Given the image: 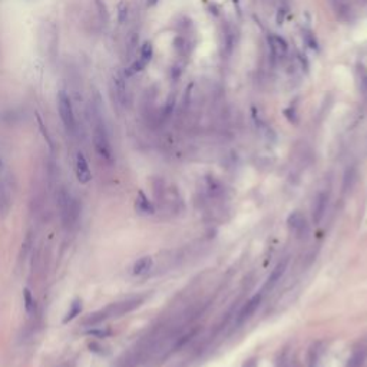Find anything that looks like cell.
<instances>
[{
	"label": "cell",
	"instance_id": "6da1fadb",
	"mask_svg": "<svg viewBox=\"0 0 367 367\" xmlns=\"http://www.w3.org/2000/svg\"><path fill=\"white\" fill-rule=\"evenodd\" d=\"M58 206H59L61 218H62V223L65 227H72V225L78 223L79 215H81L79 202L72 197L65 188H61L59 194H58Z\"/></svg>",
	"mask_w": 367,
	"mask_h": 367
},
{
	"label": "cell",
	"instance_id": "7a4b0ae2",
	"mask_svg": "<svg viewBox=\"0 0 367 367\" xmlns=\"http://www.w3.org/2000/svg\"><path fill=\"white\" fill-rule=\"evenodd\" d=\"M156 194H158V198L161 201L162 206L165 208V211L172 213V214H178L179 211L184 209L182 198L175 187L168 185V184H161V187L156 189Z\"/></svg>",
	"mask_w": 367,
	"mask_h": 367
},
{
	"label": "cell",
	"instance_id": "3957f363",
	"mask_svg": "<svg viewBox=\"0 0 367 367\" xmlns=\"http://www.w3.org/2000/svg\"><path fill=\"white\" fill-rule=\"evenodd\" d=\"M93 142H95V149L96 152L107 161H112V148L109 143L107 128L102 122L100 115L96 114V121H95V134H93Z\"/></svg>",
	"mask_w": 367,
	"mask_h": 367
},
{
	"label": "cell",
	"instance_id": "277c9868",
	"mask_svg": "<svg viewBox=\"0 0 367 367\" xmlns=\"http://www.w3.org/2000/svg\"><path fill=\"white\" fill-rule=\"evenodd\" d=\"M58 108H59V115H61V119H62L65 128L68 129V132L75 134V131H76V121H75V115H73V108H72L71 98L63 90H61L58 93Z\"/></svg>",
	"mask_w": 367,
	"mask_h": 367
},
{
	"label": "cell",
	"instance_id": "5b68a950",
	"mask_svg": "<svg viewBox=\"0 0 367 367\" xmlns=\"http://www.w3.org/2000/svg\"><path fill=\"white\" fill-rule=\"evenodd\" d=\"M143 301H145L143 297H132V298L121 301V303H114V304L108 305L107 308H103V313L107 316V319H109V317H121L124 314H128L136 310Z\"/></svg>",
	"mask_w": 367,
	"mask_h": 367
},
{
	"label": "cell",
	"instance_id": "8992f818",
	"mask_svg": "<svg viewBox=\"0 0 367 367\" xmlns=\"http://www.w3.org/2000/svg\"><path fill=\"white\" fill-rule=\"evenodd\" d=\"M263 297L264 296H263L261 293H258V294H255L254 297H251L250 300L242 305L240 313L235 316V320H234V327H235V329H238V327L244 326V324L248 322L251 317L255 314V311H257L258 307H260L261 301H263Z\"/></svg>",
	"mask_w": 367,
	"mask_h": 367
},
{
	"label": "cell",
	"instance_id": "52a82bcc",
	"mask_svg": "<svg viewBox=\"0 0 367 367\" xmlns=\"http://www.w3.org/2000/svg\"><path fill=\"white\" fill-rule=\"evenodd\" d=\"M287 227L298 238L304 237L305 234L308 233V230H310L308 221H307L305 215L301 211H294V213H291L287 217Z\"/></svg>",
	"mask_w": 367,
	"mask_h": 367
},
{
	"label": "cell",
	"instance_id": "ba28073f",
	"mask_svg": "<svg viewBox=\"0 0 367 367\" xmlns=\"http://www.w3.org/2000/svg\"><path fill=\"white\" fill-rule=\"evenodd\" d=\"M287 264H288V258H283L281 261H278L277 266H276V267L273 269V271L270 273V276L267 277V280H266V283H264L263 288H261L260 293L263 294V296H264L266 293L271 291L274 287L277 286L278 281L281 280V277H283V276H284V273H286Z\"/></svg>",
	"mask_w": 367,
	"mask_h": 367
},
{
	"label": "cell",
	"instance_id": "9c48e42d",
	"mask_svg": "<svg viewBox=\"0 0 367 367\" xmlns=\"http://www.w3.org/2000/svg\"><path fill=\"white\" fill-rule=\"evenodd\" d=\"M327 205H329V192L327 191H319L316 198H314L313 209H311L313 211V221L316 224H319L323 220Z\"/></svg>",
	"mask_w": 367,
	"mask_h": 367
},
{
	"label": "cell",
	"instance_id": "30bf717a",
	"mask_svg": "<svg viewBox=\"0 0 367 367\" xmlns=\"http://www.w3.org/2000/svg\"><path fill=\"white\" fill-rule=\"evenodd\" d=\"M269 46L270 52L273 55V58H276V59H283L287 55V50H288L286 40L281 36L274 35V33L269 36Z\"/></svg>",
	"mask_w": 367,
	"mask_h": 367
},
{
	"label": "cell",
	"instance_id": "8fae6325",
	"mask_svg": "<svg viewBox=\"0 0 367 367\" xmlns=\"http://www.w3.org/2000/svg\"><path fill=\"white\" fill-rule=\"evenodd\" d=\"M76 178L81 184H88L92 179V172H90L89 164L86 161L85 155L79 152L76 155Z\"/></svg>",
	"mask_w": 367,
	"mask_h": 367
},
{
	"label": "cell",
	"instance_id": "7c38bea8",
	"mask_svg": "<svg viewBox=\"0 0 367 367\" xmlns=\"http://www.w3.org/2000/svg\"><path fill=\"white\" fill-rule=\"evenodd\" d=\"M10 205H12V192H10V185L6 179L0 181V215H5L9 213Z\"/></svg>",
	"mask_w": 367,
	"mask_h": 367
},
{
	"label": "cell",
	"instance_id": "4fadbf2b",
	"mask_svg": "<svg viewBox=\"0 0 367 367\" xmlns=\"http://www.w3.org/2000/svg\"><path fill=\"white\" fill-rule=\"evenodd\" d=\"M114 86H115V95H117L118 100L125 105L126 103V82H125V76L121 73V72H117L114 73Z\"/></svg>",
	"mask_w": 367,
	"mask_h": 367
},
{
	"label": "cell",
	"instance_id": "5bb4252c",
	"mask_svg": "<svg viewBox=\"0 0 367 367\" xmlns=\"http://www.w3.org/2000/svg\"><path fill=\"white\" fill-rule=\"evenodd\" d=\"M135 209L142 215H152L155 213V206L143 192L138 194V198L135 201Z\"/></svg>",
	"mask_w": 367,
	"mask_h": 367
},
{
	"label": "cell",
	"instance_id": "9a60e30c",
	"mask_svg": "<svg viewBox=\"0 0 367 367\" xmlns=\"http://www.w3.org/2000/svg\"><path fill=\"white\" fill-rule=\"evenodd\" d=\"M152 257H142V258H139L134 264L132 273H134L135 276H145V274H148L152 270Z\"/></svg>",
	"mask_w": 367,
	"mask_h": 367
},
{
	"label": "cell",
	"instance_id": "2e32d148",
	"mask_svg": "<svg viewBox=\"0 0 367 367\" xmlns=\"http://www.w3.org/2000/svg\"><path fill=\"white\" fill-rule=\"evenodd\" d=\"M322 357H323V347L320 343L313 344V347L310 349L308 353V364L307 367H320L322 364Z\"/></svg>",
	"mask_w": 367,
	"mask_h": 367
},
{
	"label": "cell",
	"instance_id": "e0dca14e",
	"mask_svg": "<svg viewBox=\"0 0 367 367\" xmlns=\"http://www.w3.org/2000/svg\"><path fill=\"white\" fill-rule=\"evenodd\" d=\"M364 360H366V349L360 347V349H357L351 354V357L349 358V363H347V367H363Z\"/></svg>",
	"mask_w": 367,
	"mask_h": 367
},
{
	"label": "cell",
	"instance_id": "ac0fdd59",
	"mask_svg": "<svg viewBox=\"0 0 367 367\" xmlns=\"http://www.w3.org/2000/svg\"><path fill=\"white\" fill-rule=\"evenodd\" d=\"M82 311V301L79 298H76V300H73L71 304V308H69V311L66 313V316L63 317V323L66 324V323H69L71 320H73L76 316H79Z\"/></svg>",
	"mask_w": 367,
	"mask_h": 367
},
{
	"label": "cell",
	"instance_id": "d6986e66",
	"mask_svg": "<svg viewBox=\"0 0 367 367\" xmlns=\"http://www.w3.org/2000/svg\"><path fill=\"white\" fill-rule=\"evenodd\" d=\"M23 301H25V310H26V313L29 314V316L35 314L36 311L35 298H33V296H32V293H30L29 288H25V290H23Z\"/></svg>",
	"mask_w": 367,
	"mask_h": 367
},
{
	"label": "cell",
	"instance_id": "ffe728a7",
	"mask_svg": "<svg viewBox=\"0 0 367 367\" xmlns=\"http://www.w3.org/2000/svg\"><path fill=\"white\" fill-rule=\"evenodd\" d=\"M152 55H153L152 43H151V42H145L142 47H141V58H139V59H142L143 62L148 65L149 61L152 59Z\"/></svg>",
	"mask_w": 367,
	"mask_h": 367
},
{
	"label": "cell",
	"instance_id": "44dd1931",
	"mask_svg": "<svg viewBox=\"0 0 367 367\" xmlns=\"http://www.w3.org/2000/svg\"><path fill=\"white\" fill-rule=\"evenodd\" d=\"M128 18V3L126 2H121L118 5V22L124 23Z\"/></svg>",
	"mask_w": 367,
	"mask_h": 367
},
{
	"label": "cell",
	"instance_id": "7402d4cb",
	"mask_svg": "<svg viewBox=\"0 0 367 367\" xmlns=\"http://www.w3.org/2000/svg\"><path fill=\"white\" fill-rule=\"evenodd\" d=\"M86 334L93 336V337H99V339H105L108 336H111V332L105 330V329H92V330H88Z\"/></svg>",
	"mask_w": 367,
	"mask_h": 367
},
{
	"label": "cell",
	"instance_id": "603a6c76",
	"mask_svg": "<svg viewBox=\"0 0 367 367\" xmlns=\"http://www.w3.org/2000/svg\"><path fill=\"white\" fill-rule=\"evenodd\" d=\"M96 6H98V9H99V15H100V19H102L103 22H108V19H109V15H108V9H107V5H105V2H103V0H96Z\"/></svg>",
	"mask_w": 367,
	"mask_h": 367
},
{
	"label": "cell",
	"instance_id": "cb8c5ba5",
	"mask_svg": "<svg viewBox=\"0 0 367 367\" xmlns=\"http://www.w3.org/2000/svg\"><path fill=\"white\" fill-rule=\"evenodd\" d=\"M89 350L92 351V353H96V354H99V356H107L108 354V351L99 343H96V341H92V343H89Z\"/></svg>",
	"mask_w": 367,
	"mask_h": 367
},
{
	"label": "cell",
	"instance_id": "d4e9b609",
	"mask_svg": "<svg viewBox=\"0 0 367 367\" xmlns=\"http://www.w3.org/2000/svg\"><path fill=\"white\" fill-rule=\"evenodd\" d=\"M304 37H305V42H307V43L310 45V47H313V49H316V47H317V40L314 39L313 33H310V32H308V33H305Z\"/></svg>",
	"mask_w": 367,
	"mask_h": 367
},
{
	"label": "cell",
	"instance_id": "484cf974",
	"mask_svg": "<svg viewBox=\"0 0 367 367\" xmlns=\"http://www.w3.org/2000/svg\"><path fill=\"white\" fill-rule=\"evenodd\" d=\"M158 3V0H148V6H155Z\"/></svg>",
	"mask_w": 367,
	"mask_h": 367
},
{
	"label": "cell",
	"instance_id": "4316f807",
	"mask_svg": "<svg viewBox=\"0 0 367 367\" xmlns=\"http://www.w3.org/2000/svg\"><path fill=\"white\" fill-rule=\"evenodd\" d=\"M0 165H2V160H0Z\"/></svg>",
	"mask_w": 367,
	"mask_h": 367
},
{
	"label": "cell",
	"instance_id": "83f0119b",
	"mask_svg": "<svg viewBox=\"0 0 367 367\" xmlns=\"http://www.w3.org/2000/svg\"><path fill=\"white\" fill-rule=\"evenodd\" d=\"M283 367H287V366H283Z\"/></svg>",
	"mask_w": 367,
	"mask_h": 367
}]
</instances>
